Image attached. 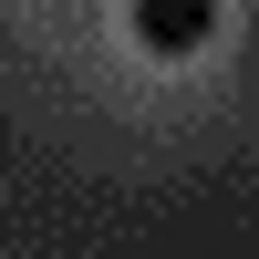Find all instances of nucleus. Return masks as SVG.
<instances>
[{"label":"nucleus","instance_id":"obj_1","mask_svg":"<svg viewBox=\"0 0 259 259\" xmlns=\"http://www.w3.org/2000/svg\"><path fill=\"white\" fill-rule=\"evenodd\" d=\"M135 41L156 62H177V52H207V31H218V0H135Z\"/></svg>","mask_w":259,"mask_h":259}]
</instances>
